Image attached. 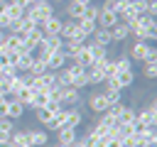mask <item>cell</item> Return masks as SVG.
Wrapping results in <instances>:
<instances>
[{
	"label": "cell",
	"instance_id": "cell-8",
	"mask_svg": "<svg viewBox=\"0 0 157 147\" xmlns=\"http://www.w3.org/2000/svg\"><path fill=\"white\" fill-rule=\"evenodd\" d=\"M118 22H120V17H118L115 12H110V10H101V12H98V20H96V24L103 27V29H110V27L118 24Z\"/></svg>",
	"mask_w": 157,
	"mask_h": 147
},
{
	"label": "cell",
	"instance_id": "cell-18",
	"mask_svg": "<svg viewBox=\"0 0 157 147\" xmlns=\"http://www.w3.org/2000/svg\"><path fill=\"white\" fill-rule=\"evenodd\" d=\"M42 39H44V32H42V27H37L34 32H29L27 34V42H25V49L29 51V49H34L37 44H42Z\"/></svg>",
	"mask_w": 157,
	"mask_h": 147
},
{
	"label": "cell",
	"instance_id": "cell-32",
	"mask_svg": "<svg viewBox=\"0 0 157 147\" xmlns=\"http://www.w3.org/2000/svg\"><path fill=\"white\" fill-rule=\"evenodd\" d=\"M7 100H10V98L0 100V118H5V115H7Z\"/></svg>",
	"mask_w": 157,
	"mask_h": 147
},
{
	"label": "cell",
	"instance_id": "cell-29",
	"mask_svg": "<svg viewBox=\"0 0 157 147\" xmlns=\"http://www.w3.org/2000/svg\"><path fill=\"white\" fill-rule=\"evenodd\" d=\"M103 96H105L108 105H113V103H120V98H123V91H103Z\"/></svg>",
	"mask_w": 157,
	"mask_h": 147
},
{
	"label": "cell",
	"instance_id": "cell-30",
	"mask_svg": "<svg viewBox=\"0 0 157 147\" xmlns=\"http://www.w3.org/2000/svg\"><path fill=\"white\" fill-rule=\"evenodd\" d=\"M12 130H17L15 120H10V118H0V132H12Z\"/></svg>",
	"mask_w": 157,
	"mask_h": 147
},
{
	"label": "cell",
	"instance_id": "cell-2",
	"mask_svg": "<svg viewBox=\"0 0 157 147\" xmlns=\"http://www.w3.org/2000/svg\"><path fill=\"white\" fill-rule=\"evenodd\" d=\"M54 15V2H49V0H44V2H34L32 7H27V17L29 20H34L37 24H42L47 17H52Z\"/></svg>",
	"mask_w": 157,
	"mask_h": 147
},
{
	"label": "cell",
	"instance_id": "cell-25",
	"mask_svg": "<svg viewBox=\"0 0 157 147\" xmlns=\"http://www.w3.org/2000/svg\"><path fill=\"white\" fill-rule=\"evenodd\" d=\"M142 76L145 78H157V61H142Z\"/></svg>",
	"mask_w": 157,
	"mask_h": 147
},
{
	"label": "cell",
	"instance_id": "cell-14",
	"mask_svg": "<svg viewBox=\"0 0 157 147\" xmlns=\"http://www.w3.org/2000/svg\"><path fill=\"white\" fill-rule=\"evenodd\" d=\"M22 113H25V105H22V103H17L15 98H10V100H7V115H5V118H10V120H15V123H17V120L22 118Z\"/></svg>",
	"mask_w": 157,
	"mask_h": 147
},
{
	"label": "cell",
	"instance_id": "cell-36",
	"mask_svg": "<svg viewBox=\"0 0 157 147\" xmlns=\"http://www.w3.org/2000/svg\"><path fill=\"white\" fill-rule=\"evenodd\" d=\"M49 2H66V0H49Z\"/></svg>",
	"mask_w": 157,
	"mask_h": 147
},
{
	"label": "cell",
	"instance_id": "cell-20",
	"mask_svg": "<svg viewBox=\"0 0 157 147\" xmlns=\"http://www.w3.org/2000/svg\"><path fill=\"white\" fill-rule=\"evenodd\" d=\"M76 24H78V29L86 34V37H91L96 29H98V24H96V20H86V17H81V20H76Z\"/></svg>",
	"mask_w": 157,
	"mask_h": 147
},
{
	"label": "cell",
	"instance_id": "cell-17",
	"mask_svg": "<svg viewBox=\"0 0 157 147\" xmlns=\"http://www.w3.org/2000/svg\"><path fill=\"white\" fill-rule=\"evenodd\" d=\"M83 10H86L83 5H76V2H71V0H69V2H66V7H64V15H66L69 20H81V17H83Z\"/></svg>",
	"mask_w": 157,
	"mask_h": 147
},
{
	"label": "cell",
	"instance_id": "cell-5",
	"mask_svg": "<svg viewBox=\"0 0 157 147\" xmlns=\"http://www.w3.org/2000/svg\"><path fill=\"white\" fill-rule=\"evenodd\" d=\"M86 105H88V110H91L93 115H101V113H105L108 100H105V96H103V91H101V93H91V96L86 98Z\"/></svg>",
	"mask_w": 157,
	"mask_h": 147
},
{
	"label": "cell",
	"instance_id": "cell-7",
	"mask_svg": "<svg viewBox=\"0 0 157 147\" xmlns=\"http://www.w3.org/2000/svg\"><path fill=\"white\" fill-rule=\"evenodd\" d=\"M61 22H64V20L54 12V15H52V17H47L39 27H42V32H44V34H59V32H61Z\"/></svg>",
	"mask_w": 157,
	"mask_h": 147
},
{
	"label": "cell",
	"instance_id": "cell-34",
	"mask_svg": "<svg viewBox=\"0 0 157 147\" xmlns=\"http://www.w3.org/2000/svg\"><path fill=\"white\" fill-rule=\"evenodd\" d=\"M0 147H12V142H10V140H5V142H0Z\"/></svg>",
	"mask_w": 157,
	"mask_h": 147
},
{
	"label": "cell",
	"instance_id": "cell-27",
	"mask_svg": "<svg viewBox=\"0 0 157 147\" xmlns=\"http://www.w3.org/2000/svg\"><path fill=\"white\" fill-rule=\"evenodd\" d=\"M132 120H135V108L132 105H125L123 113H120V118H118V123H132Z\"/></svg>",
	"mask_w": 157,
	"mask_h": 147
},
{
	"label": "cell",
	"instance_id": "cell-9",
	"mask_svg": "<svg viewBox=\"0 0 157 147\" xmlns=\"http://www.w3.org/2000/svg\"><path fill=\"white\" fill-rule=\"evenodd\" d=\"M76 137H78V130L76 127H69L66 125V127H59L56 130V145H71Z\"/></svg>",
	"mask_w": 157,
	"mask_h": 147
},
{
	"label": "cell",
	"instance_id": "cell-19",
	"mask_svg": "<svg viewBox=\"0 0 157 147\" xmlns=\"http://www.w3.org/2000/svg\"><path fill=\"white\" fill-rule=\"evenodd\" d=\"M49 103V93L47 91H32V110H37V108H44Z\"/></svg>",
	"mask_w": 157,
	"mask_h": 147
},
{
	"label": "cell",
	"instance_id": "cell-23",
	"mask_svg": "<svg viewBox=\"0 0 157 147\" xmlns=\"http://www.w3.org/2000/svg\"><path fill=\"white\" fill-rule=\"evenodd\" d=\"M34 118H37V123H39V125H44V127H49V125H52V120H54V115H52L47 108H37V110H34Z\"/></svg>",
	"mask_w": 157,
	"mask_h": 147
},
{
	"label": "cell",
	"instance_id": "cell-35",
	"mask_svg": "<svg viewBox=\"0 0 157 147\" xmlns=\"http://www.w3.org/2000/svg\"><path fill=\"white\" fill-rule=\"evenodd\" d=\"M15 147H32V145H15Z\"/></svg>",
	"mask_w": 157,
	"mask_h": 147
},
{
	"label": "cell",
	"instance_id": "cell-26",
	"mask_svg": "<svg viewBox=\"0 0 157 147\" xmlns=\"http://www.w3.org/2000/svg\"><path fill=\"white\" fill-rule=\"evenodd\" d=\"M29 76H42V74H47V64L44 61H34L32 59V66H29V71H27Z\"/></svg>",
	"mask_w": 157,
	"mask_h": 147
},
{
	"label": "cell",
	"instance_id": "cell-33",
	"mask_svg": "<svg viewBox=\"0 0 157 147\" xmlns=\"http://www.w3.org/2000/svg\"><path fill=\"white\" fill-rule=\"evenodd\" d=\"M71 2H76V5H83V7H86V5H91L93 0H71Z\"/></svg>",
	"mask_w": 157,
	"mask_h": 147
},
{
	"label": "cell",
	"instance_id": "cell-31",
	"mask_svg": "<svg viewBox=\"0 0 157 147\" xmlns=\"http://www.w3.org/2000/svg\"><path fill=\"white\" fill-rule=\"evenodd\" d=\"M44 108H47V110H49V113H52V115H56V113H59V110H61V108H64V105H61V103H59V100H49V103H47V105H44Z\"/></svg>",
	"mask_w": 157,
	"mask_h": 147
},
{
	"label": "cell",
	"instance_id": "cell-13",
	"mask_svg": "<svg viewBox=\"0 0 157 147\" xmlns=\"http://www.w3.org/2000/svg\"><path fill=\"white\" fill-rule=\"evenodd\" d=\"M128 37H130V27H128L125 22H118V24L110 27V39H113V42H125Z\"/></svg>",
	"mask_w": 157,
	"mask_h": 147
},
{
	"label": "cell",
	"instance_id": "cell-12",
	"mask_svg": "<svg viewBox=\"0 0 157 147\" xmlns=\"http://www.w3.org/2000/svg\"><path fill=\"white\" fill-rule=\"evenodd\" d=\"M25 12H27V10H25L22 5H17L15 0H7V5H5V15H7L15 24H17V20H20V17H25Z\"/></svg>",
	"mask_w": 157,
	"mask_h": 147
},
{
	"label": "cell",
	"instance_id": "cell-22",
	"mask_svg": "<svg viewBox=\"0 0 157 147\" xmlns=\"http://www.w3.org/2000/svg\"><path fill=\"white\" fill-rule=\"evenodd\" d=\"M115 81H118L120 88H130V86L135 83V71H123V74L115 76Z\"/></svg>",
	"mask_w": 157,
	"mask_h": 147
},
{
	"label": "cell",
	"instance_id": "cell-4",
	"mask_svg": "<svg viewBox=\"0 0 157 147\" xmlns=\"http://www.w3.org/2000/svg\"><path fill=\"white\" fill-rule=\"evenodd\" d=\"M135 120H140V123H145V125H157V105H155V100L147 103L145 108L135 110Z\"/></svg>",
	"mask_w": 157,
	"mask_h": 147
},
{
	"label": "cell",
	"instance_id": "cell-6",
	"mask_svg": "<svg viewBox=\"0 0 157 147\" xmlns=\"http://www.w3.org/2000/svg\"><path fill=\"white\" fill-rule=\"evenodd\" d=\"M47 71H59V69H64L66 66V54H64V49H59V51H49V56H47Z\"/></svg>",
	"mask_w": 157,
	"mask_h": 147
},
{
	"label": "cell",
	"instance_id": "cell-28",
	"mask_svg": "<svg viewBox=\"0 0 157 147\" xmlns=\"http://www.w3.org/2000/svg\"><path fill=\"white\" fill-rule=\"evenodd\" d=\"M98 12H101V7H98L96 2H91V5H86L83 17H86V20H98Z\"/></svg>",
	"mask_w": 157,
	"mask_h": 147
},
{
	"label": "cell",
	"instance_id": "cell-21",
	"mask_svg": "<svg viewBox=\"0 0 157 147\" xmlns=\"http://www.w3.org/2000/svg\"><path fill=\"white\" fill-rule=\"evenodd\" d=\"M12 98H15L17 103H22L25 108H29V105H32V88H27V86H25V88H20Z\"/></svg>",
	"mask_w": 157,
	"mask_h": 147
},
{
	"label": "cell",
	"instance_id": "cell-10",
	"mask_svg": "<svg viewBox=\"0 0 157 147\" xmlns=\"http://www.w3.org/2000/svg\"><path fill=\"white\" fill-rule=\"evenodd\" d=\"M27 140L32 147H47L49 145V132L44 130H27Z\"/></svg>",
	"mask_w": 157,
	"mask_h": 147
},
{
	"label": "cell",
	"instance_id": "cell-11",
	"mask_svg": "<svg viewBox=\"0 0 157 147\" xmlns=\"http://www.w3.org/2000/svg\"><path fill=\"white\" fill-rule=\"evenodd\" d=\"M88 39H91L93 44H98V47H105V49L113 44V39H110V29H103V27H98Z\"/></svg>",
	"mask_w": 157,
	"mask_h": 147
},
{
	"label": "cell",
	"instance_id": "cell-24",
	"mask_svg": "<svg viewBox=\"0 0 157 147\" xmlns=\"http://www.w3.org/2000/svg\"><path fill=\"white\" fill-rule=\"evenodd\" d=\"M29 66H32V56H29V51H27V54H20V56H17L15 69H17L20 74H27V71H29Z\"/></svg>",
	"mask_w": 157,
	"mask_h": 147
},
{
	"label": "cell",
	"instance_id": "cell-3",
	"mask_svg": "<svg viewBox=\"0 0 157 147\" xmlns=\"http://www.w3.org/2000/svg\"><path fill=\"white\" fill-rule=\"evenodd\" d=\"M81 91L74 88V86H61L59 88V103L64 108H81Z\"/></svg>",
	"mask_w": 157,
	"mask_h": 147
},
{
	"label": "cell",
	"instance_id": "cell-15",
	"mask_svg": "<svg viewBox=\"0 0 157 147\" xmlns=\"http://www.w3.org/2000/svg\"><path fill=\"white\" fill-rule=\"evenodd\" d=\"M81 123H83V113H81V108H66V125L78 130Z\"/></svg>",
	"mask_w": 157,
	"mask_h": 147
},
{
	"label": "cell",
	"instance_id": "cell-1",
	"mask_svg": "<svg viewBox=\"0 0 157 147\" xmlns=\"http://www.w3.org/2000/svg\"><path fill=\"white\" fill-rule=\"evenodd\" d=\"M125 54L130 56V61H157V49L150 42H140V39H135Z\"/></svg>",
	"mask_w": 157,
	"mask_h": 147
},
{
	"label": "cell",
	"instance_id": "cell-16",
	"mask_svg": "<svg viewBox=\"0 0 157 147\" xmlns=\"http://www.w3.org/2000/svg\"><path fill=\"white\" fill-rule=\"evenodd\" d=\"M42 44L47 47V51H59V49L64 47V39H61L59 34H44Z\"/></svg>",
	"mask_w": 157,
	"mask_h": 147
}]
</instances>
